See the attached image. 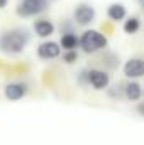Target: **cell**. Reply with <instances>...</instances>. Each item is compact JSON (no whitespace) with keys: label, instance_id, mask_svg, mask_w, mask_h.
Returning <instances> with one entry per match:
<instances>
[{"label":"cell","instance_id":"1","mask_svg":"<svg viewBox=\"0 0 144 145\" xmlns=\"http://www.w3.org/2000/svg\"><path fill=\"white\" fill-rule=\"evenodd\" d=\"M29 40L27 31L24 29H14L7 31L0 36V49L5 52H20Z\"/></svg>","mask_w":144,"mask_h":145},{"label":"cell","instance_id":"2","mask_svg":"<svg viewBox=\"0 0 144 145\" xmlns=\"http://www.w3.org/2000/svg\"><path fill=\"white\" fill-rule=\"evenodd\" d=\"M80 46L85 52H95L107 46V39L97 31H87L80 39Z\"/></svg>","mask_w":144,"mask_h":145},{"label":"cell","instance_id":"3","mask_svg":"<svg viewBox=\"0 0 144 145\" xmlns=\"http://www.w3.org/2000/svg\"><path fill=\"white\" fill-rule=\"evenodd\" d=\"M46 10L44 0H22V3L17 7V14L20 15H36Z\"/></svg>","mask_w":144,"mask_h":145},{"label":"cell","instance_id":"4","mask_svg":"<svg viewBox=\"0 0 144 145\" xmlns=\"http://www.w3.org/2000/svg\"><path fill=\"white\" fill-rule=\"evenodd\" d=\"M93 19H95V10H93V7H90V5H87V3H81V5L76 7V10H75V20H76L80 25H87V24H90Z\"/></svg>","mask_w":144,"mask_h":145},{"label":"cell","instance_id":"5","mask_svg":"<svg viewBox=\"0 0 144 145\" xmlns=\"http://www.w3.org/2000/svg\"><path fill=\"white\" fill-rule=\"evenodd\" d=\"M88 81L92 83V86L95 89H104L108 86V74L105 71H100V69H93V71L88 72Z\"/></svg>","mask_w":144,"mask_h":145},{"label":"cell","instance_id":"6","mask_svg":"<svg viewBox=\"0 0 144 145\" xmlns=\"http://www.w3.org/2000/svg\"><path fill=\"white\" fill-rule=\"evenodd\" d=\"M124 74L129 78H141L144 76V61L143 59H131L124 66Z\"/></svg>","mask_w":144,"mask_h":145},{"label":"cell","instance_id":"7","mask_svg":"<svg viewBox=\"0 0 144 145\" xmlns=\"http://www.w3.org/2000/svg\"><path fill=\"white\" fill-rule=\"evenodd\" d=\"M37 54L42 59H54L59 56V46L56 42H42L37 49Z\"/></svg>","mask_w":144,"mask_h":145},{"label":"cell","instance_id":"8","mask_svg":"<svg viewBox=\"0 0 144 145\" xmlns=\"http://www.w3.org/2000/svg\"><path fill=\"white\" fill-rule=\"evenodd\" d=\"M26 93H27V86L22 84V83H10V84L5 86V96L12 101L22 98Z\"/></svg>","mask_w":144,"mask_h":145},{"label":"cell","instance_id":"9","mask_svg":"<svg viewBox=\"0 0 144 145\" xmlns=\"http://www.w3.org/2000/svg\"><path fill=\"white\" fill-rule=\"evenodd\" d=\"M34 29H36L37 36H41V37H48L54 32V25L49 20H39V22H36Z\"/></svg>","mask_w":144,"mask_h":145},{"label":"cell","instance_id":"10","mask_svg":"<svg viewBox=\"0 0 144 145\" xmlns=\"http://www.w3.org/2000/svg\"><path fill=\"white\" fill-rule=\"evenodd\" d=\"M124 93H126L127 100L136 101V100H139V98H141V84H137V83H129V84L126 86Z\"/></svg>","mask_w":144,"mask_h":145},{"label":"cell","instance_id":"11","mask_svg":"<svg viewBox=\"0 0 144 145\" xmlns=\"http://www.w3.org/2000/svg\"><path fill=\"white\" fill-rule=\"evenodd\" d=\"M107 14L112 20H122V19L126 17V8H124L120 3H114V5L108 7Z\"/></svg>","mask_w":144,"mask_h":145},{"label":"cell","instance_id":"12","mask_svg":"<svg viewBox=\"0 0 144 145\" xmlns=\"http://www.w3.org/2000/svg\"><path fill=\"white\" fill-rule=\"evenodd\" d=\"M78 44H80V40H78V37L75 36V34H65V36L61 37V46L65 49H68V51H73Z\"/></svg>","mask_w":144,"mask_h":145},{"label":"cell","instance_id":"13","mask_svg":"<svg viewBox=\"0 0 144 145\" xmlns=\"http://www.w3.org/2000/svg\"><path fill=\"white\" fill-rule=\"evenodd\" d=\"M124 31H126L127 34H136V32L139 31V20H137L136 17H131V19L124 24Z\"/></svg>","mask_w":144,"mask_h":145},{"label":"cell","instance_id":"14","mask_svg":"<svg viewBox=\"0 0 144 145\" xmlns=\"http://www.w3.org/2000/svg\"><path fill=\"white\" fill-rule=\"evenodd\" d=\"M63 59H65L68 64H71V63H75V59H76V52H75V51H70V52H66Z\"/></svg>","mask_w":144,"mask_h":145},{"label":"cell","instance_id":"15","mask_svg":"<svg viewBox=\"0 0 144 145\" xmlns=\"http://www.w3.org/2000/svg\"><path fill=\"white\" fill-rule=\"evenodd\" d=\"M137 111H139V113H141V115L144 116V103H141V105L137 106Z\"/></svg>","mask_w":144,"mask_h":145},{"label":"cell","instance_id":"16","mask_svg":"<svg viewBox=\"0 0 144 145\" xmlns=\"http://www.w3.org/2000/svg\"><path fill=\"white\" fill-rule=\"evenodd\" d=\"M7 5V0H0V8H3Z\"/></svg>","mask_w":144,"mask_h":145}]
</instances>
